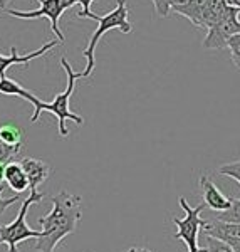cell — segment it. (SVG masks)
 Segmentation results:
<instances>
[{
    "instance_id": "cell-1",
    "label": "cell",
    "mask_w": 240,
    "mask_h": 252,
    "mask_svg": "<svg viewBox=\"0 0 240 252\" xmlns=\"http://www.w3.org/2000/svg\"><path fill=\"white\" fill-rule=\"evenodd\" d=\"M52 210L46 217L39 219L42 225V235L37 239L34 249L37 252H54L67 235L74 234L77 222L81 220V197L72 195L67 190H60L51 197Z\"/></svg>"
},
{
    "instance_id": "cell-2",
    "label": "cell",
    "mask_w": 240,
    "mask_h": 252,
    "mask_svg": "<svg viewBox=\"0 0 240 252\" xmlns=\"http://www.w3.org/2000/svg\"><path fill=\"white\" fill-rule=\"evenodd\" d=\"M60 66L64 67V71H66L67 74V88L66 91L59 93L58 96L54 97V101L52 103H44V101H40L39 97H35L34 101H32V106H34V115L30 116V121L32 123H35V121H39V116L42 111H47V113H52L56 118H58V125H59V135L62 138H66L69 135V129L66 126V120H72L74 123L77 125H83L84 123V118L76 115V113L71 111V108H69V101H71V96L72 93H74V84H76V79L81 78V72H74L71 67V64H69V61L66 58L60 59Z\"/></svg>"
},
{
    "instance_id": "cell-3",
    "label": "cell",
    "mask_w": 240,
    "mask_h": 252,
    "mask_svg": "<svg viewBox=\"0 0 240 252\" xmlns=\"http://www.w3.org/2000/svg\"><path fill=\"white\" fill-rule=\"evenodd\" d=\"M128 14L129 12H128V7H126V0H118L116 9L108 12V14L103 15V17H99V15L94 14L92 19L97 20L99 26L96 27L94 34H92L91 39H89L88 47L84 49V52H83V56L88 59V66L83 72H81V78H89V76L92 74V71H94V66H96L94 51H96V46H97V42H99V39L103 37L104 34H108V32L113 29H120L123 34H129V32L133 31L131 22L128 20Z\"/></svg>"
},
{
    "instance_id": "cell-4",
    "label": "cell",
    "mask_w": 240,
    "mask_h": 252,
    "mask_svg": "<svg viewBox=\"0 0 240 252\" xmlns=\"http://www.w3.org/2000/svg\"><path fill=\"white\" fill-rule=\"evenodd\" d=\"M46 197V193L42 192H30L29 198L24 200L22 207L19 210V215L12 223H7V225H0V241L5 242L9 246V252H19L17 251V246L20 242L27 241V239H39L42 235V230H34L27 225L26 222V217H27V212H29L30 205L32 204H37L42 198Z\"/></svg>"
},
{
    "instance_id": "cell-5",
    "label": "cell",
    "mask_w": 240,
    "mask_h": 252,
    "mask_svg": "<svg viewBox=\"0 0 240 252\" xmlns=\"http://www.w3.org/2000/svg\"><path fill=\"white\" fill-rule=\"evenodd\" d=\"M178 204L183 210H185V217L183 219H173V223L177 225V234H175V239H180L186 244L188 251H197L198 249V232L205 229L209 225V220L200 217V214L205 210V204H200L198 207H192L188 205L186 198L180 197L178 198Z\"/></svg>"
},
{
    "instance_id": "cell-6",
    "label": "cell",
    "mask_w": 240,
    "mask_h": 252,
    "mask_svg": "<svg viewBox=\"0 0 240 252\" xmlns=\"http://www.w3.org/2000/svg\"><path fill=\"white\" fill-rule=\"evenodd\" d=\"M40 2V9L37 10H30V12H22V10H15V9H5V12L12 17L24 19V20H34V19H49L51 22V29L56 34L58 40H60V44H64L62 31L59 29V19L64 14V10H67L71 5L69 0H37Z\"/></svg>"
},
{
    "instance_id": "cell-7",
    "label": "cell",
    "mask_w": 240,
    "mask_h": 252,
    "mask_svg": "<svg viewBox=\"0 0 240 252\" xmlns=\"http://www.w3.org/2000/svg\"><path fill=\"white\" fill-rule=\"evenodd\" d=\"M239 14H240V9H237V7H234V5L227 7L223 17L209 29V34H207L205 40H203V47L225 49L229 46V40L234 37V35L240 34Z\"/></svg>"
},
{
    "instance_id": "cell-8",
    "label": "cell",
    "mask_w": 240,
    "mask_h": 252,
    "mask_svg": "<svg viewBox=\"0 0 240 252\" xmlns=\"http://www.w3.org/2000/svg\"><path fill=\"white\" fill-rule=\"evenodd\" d=\"M59 42H60V40H51V42L44 44L42 47H39L37 51H32V52H29V54H22V56L17 52V47L12 46L10 47V56L0 54V78H3V76H5V72L9 71L12 66H15V64H19V66H29L30 61L46 56L47 52H51Z\"/></svg>"
},
{
    "instance_id": "cell-9",
    "label": "cell",
    "mask_w": 240,
    "mask_h": 252,
    "mask_svg": "<svg viewBox=\"0 0 240 252\" xmlns=\"http://www.w3.org/2000/svg\"><path fill=\"white\" fill-rule=\"evenodd\" d=\"M198 185H200V192L203 197V204L207 207H210L215 212H225V210L230 209L232 205V198L225 197L220 189L215 185V182L211 180V177L209 175H202L200 180H198Z\"/></svg>"
},
{
    "instance_id": "cell-10",
    "label": "cell",
    "mask_w": 240,
    "mask_h": 252,
    "mask_svg": "<svg viewBox=\"0 0 240 252\" xmlns=\"http://www.w3.org/2000/svg\"><path fill=\"white\" fill-rule=\"evenodd\" d=\"M20 165L29 177V192L37 190L39 185L44 184L49 178V173H51V166L44 160H37V158H22Z\"/></svg>"
},
{
    "instance_id": "cell-11",
    "label": "cell",
    "mask_w": 240,
    "mask_h": 252,
    "mask_svg": "<svg viewBox=\"0 0 240 252\" xmlns=\"http://www.w3.org/2000/svg\"><path fill=\"white\" fill-rule=\"evenodd\" d=\"M203 232H205V235H210V237L220 239V241L227 242L229 246L240 242V223L213 220L209 222V225L203 229Z\"/></svg>"
},
{
    "instance_id": "cell-12",
    "label": "cell",
    "mask_w": 240,
    "mask_h": 252,
    "mask_svg": "<svg viewBox=\"0 0 240 252\" xmlns=\"http://www.w3.org/2000/svg\"><path fill=\"white\" fill-rule=\"evenodd\" d=\"M209 2L210 0H188V2L183 3V5H173L172 12L186 17L197 29H203L202 15H203L205 7L209 5Z\"/></svg>"
},
{
    "instance_id": "cell-13",
    "label": "cell",
    "mask_w": 240,
    "mask_h": 252,
    "mask_svg": "<svg viewBox=\"0 0 240 252\" xmlns=\"http://www.w3.org/2000/svg\"><path fill=\"white\" fill-rule=\"evenodd\" d=\"M5 182L14 192L24 193L26 190H29V177H27L26 170L22 168V165L10 161L5 166Z\"/></svg>"
},
{
    "instance_id": "cell-14",
    "label": "cell",
    "mask_w": 240,
    "mask_h": 252,
    "mask_svg": "<svg viewBox=\"0 0 240 252\" xmlns=\"http://www.w3.org/2000/svg\"><path fill=\"white\" fill-rule=\"evenodd\" d=\"M0 93L5 96H19V97H22V99L29 101V103H32V101L37 97L35 94H32L30 91H27L26 88L20 86L17 81L7 78V76L0 78Z\"/></svg>"
},
{
    "instance_id": "cell-15",
    "label": "cell",
    "mask_w": 240,
    "mask_h": 252,
    "mask_svg": "<svg viewBox=\"0 0 240 252\" xmlns=\"http://www.w3.org/2000/svg\"><path fill=\"white\" fill-rule=\"evenodd\" d=\"M0 140H3L10 146H22L24 129L15 123H3L0 125Z\"/></svg>"
},
{
    "instance_id": "cell-16",
    "label": "cell",
    "mask_w": 240,
    "mask_h": 252,
    "mask_svg": "<svg viewBox=\"0 0 240 252\" xmlns=\"http://www.w3.org/2000/svg\"><path fill=\"white\" fill-rule=\"evenodd\" d=\"M217 220L222 222H232V223H240V200L232 198V205L225 212H217Z\"/></svg>"
},
{
    "instance_id": "cell-17",
    "label": "cell",
    "mask_w": 240,
    "mask_h": 252,
    "mask_svg": "<svg viewBox=\"0 0 240 252\" xmlns=\"http://www.w3.org/2000/svg\"><path fill=\"white\" fill-rule=\"evenodd\" d=\"M218 173L223 175V177H229V178H234L240 184V158L235 161H230V163H225L218 168Z\"/></svg>"
},
{
    "instance_id": "cell-18",
    "label": "cell",
    "mask_w": 240,
    "mask_h": 252,
    "mask_svg": "<svg viewBox=\"0 0 240 252\" xmlns=\"http://www.w3.org/2000/svg\"><path fill=\"white\" fill-rule=\"evenodd\" d=\"M207 237V247H209V252H235L234 247L229 246L227 242L220 241V239L210 237V235H205Z\"/></svg>"
},
{
    "instance_id": "cell-19",
    "label": "cell",
    "mask_w": 240,
    "mask_h": 252,
    "mask_svg": "<svg viewBox=\"0 0 240 252\" xmlns=\"http://www.w3.org/2000/svg\"><path fill=\"white\" fill-rule=\"evenodd\" d=\"M19 152H20L19 146H10L3 140H0V163H9Z\"/></svg>"
},
{
    "instance_id": "cell-20",
    "label": "cell",
    "mask_w": 240,
    "mask_h": 252,
    "mask_svg": "<svg viewBox=\"0 0 240 252\" xmlns=\"http://www.w3.org/2000/svg\"><path fill=\"white\" fill-rule=\"evenodd\" d=\"M230 49V56H232V61H234L235 67L240 71V34L234 35L230 40H229V46Z\"/></svg>"
},
{
    "instance_id": "cell-21",
    "label": "cell",
    "mask_w": 240,
    "mask_h": 252,
    "mask_svg": "<svg viewBox=\"0 0 240 252\" xmlns=\"http://www.w3.org/2000/svg\"><path fill=\"white\" fill-rule=\"evenodd\" d=\"M154 5V12H156L160 17H168L170 12H172V2L170 0H151Z\"/></svg>"
},
{
    "instance_id": "cell-22",
    "label": "cell",
    "mask_w": 240,
    "mask_h": 252,
    "mask_svg": "<svg viewBox=\"0 0 240 252\" xmlns=\"http://www.w3.org/2000/svg\"><path fill=\"white\" fill-rule=\"evenodd\" d=\"M71 2V5H74V3H79V5H83V10L77 14V17L79 19H86V17H89V19H92L94 17V14L91 12V3L94 2V0H69Z\"/></svg>"
},
{
    "instance_id": "cell-23",
    "label": "cell",
    "mask_w": 240,
    "mask_h": 252,
    "mask_svg": "<svg viewBox=\"0 0 240 252\" xmlns=\"http://www.w3.org/2000/svg\"><path fill=\"white\" fill-rule=\"evenodd\" d=\"M3 189H5V187H3V184H2V185H0V215L5 212V210L9 209L10 205H14L15 202L20 200V195H14V197H10V198H3L2 197Z\"/></svg>"
},
{
    "instance_id": "cell-24",
    "label": "cell",
    "mask_w": 240,
    "mask_h": 252,
    "mask_svg": "<svg viewBox=\"0 0 240 252\" xmlns=\"http://www.w3.org/2000/svg\"><path fill=\"white\" fill-rule=\"evenodd\" d=\"M5 166L7 163H0V185L5 182Z\"/></svg>"
},
{
    "instance_id": "cell-25",
    "label": "cell",
    "mask_w": 240,
    "mask_h": 252,
    "mask_svg": "<svg viewBox=\"0 0 240 252\" xmlns=\"http://www.w3.org/2000/svg\"><path fill=\"white\" fill-rule=\"evenodd\" d=\"M126 252H153V251L146 249V247H131V249L126 251Z\"/></svg>"
},
{
    "instance_id": "cell-26",
    "label": "cell",
    "mask_w": 240,
    "mask_h": 252,
    "mask_svg": "<svg viewBox=\"0 0 240 252\" xmlns=\"http://www.w3.org/2000/svg\"><path fill=\"white\" fill-rule=\"evenodd\" d=\"M170 2H172V7H173V5H183V3H186L188 0H170Z\"/></svg>"
},
{
    "instance_id": "cell-27",
    "label": "cell",
    "mask_w": 240,
    "mask_h": 252,
    "mask_svg": "<svg viewBox=\"0 0 240 252\" xmlns=\"http://www.w3.org/2000/svg\"><path fill=\"white\" fill-rule=\"evenodd\" d=\"M10 2H12V0H0V9L5 10V9H7V5H9Z\"/></svg>"
},
{
    "instance_id": "cell-28",
    "label": "cell",
    "mask_w": 240,
    "mask_h": 252,
    "mask_svg": "<svg viewBox=\"0 0 240 252\" xmlns=\"http://www.w3.org/2000/svg\"><path fill=\"white\" fill-rule=\"evenodd\" d=\"M229 2V5H234L237 7V9H240V0H227Z\"/></svg>"
},
{
    "instance_id": "cell-29",
    "label": "cell",
    "mask_w": 240,
    "mask_h": 252,
    "mask_svg": "<svg viewBox=\"0 0 240 252\" xmlns=\"http://www.w3.org/2000/svg\"><path fill=\"white\" fill-rule=\"evenodd\" d=\"M190 252H209V247H198L197 251H190Z\"/></svg>"
},
{
    "instance_id": "cell-30",
    "label": "cell",
    "mask_w": 240,
    "mask_h": 252,
    "mask_svg": "<svg viewBox=\"0 0 240 252\" xmlns=\"http://www.w3.org/2000/svg\"><path fill=\"white\" fill-rule=\"evenodd\" d=\"M232 247H234V251H235V252H240V242L234 244V246H232Z\"/></svg>"
},
{
    "instance_id": "cell-31",
    "label": "cell",
    "mask_w": 240,
    "mask_h": 252,
    "mask_svg": "<svg viewBox=\"0 0 240 252\" xmlns=\"http://www.w3.org/2000/svg\"><path fill=\"white\" fill-rule=\"evenodd\" d=\"M0 244H2V241H0Z\"/></svg>"
},
{
    "instance_id": "cell-32",
    "label": "cell",
    "mask_w": 240,
    "mask_h": 252,
    "mask_svg": "<svg viewBox=\"0 0 240 252\" xmlns=\"http://www.w3.org/2000/svg\"><path fill=\"white\" fill-rule=\"evenodd\" d=\"M188 252H190V251H188Z\"/></svg>"
}]
</instances>
